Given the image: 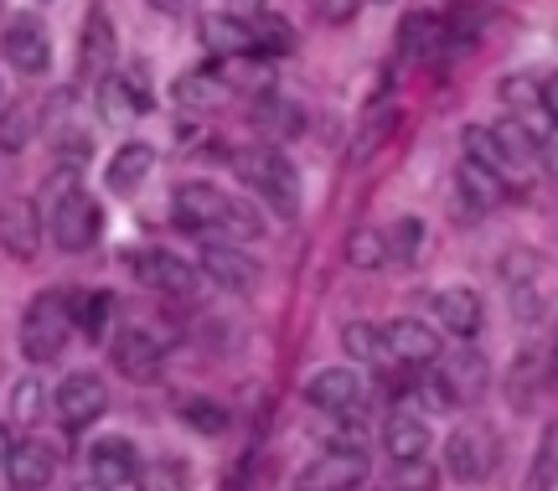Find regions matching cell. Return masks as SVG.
<instances>
[{
    "label": "cell",
    "instance_id": "50",
    "mask_svg": "<svg viewBox=\"0 0 558 491\" xmlns=\"http://www.w3.org/2000/svg\"><path fill=\"white\" fill-rule=\"evenodd\" d=\"M78 491H104V487H94V481H88V487H78Z\"/></svg>",
    "mask_w": 558,
    "mask_h": 491
},
{
    "label": "cell",
    "instance_id": "17",
    "mask_svg": "<svg viewBox=\"0 0 558 491\" xmlns=\"http://www.w3.org/2000/svg\"><path fill=\"white\" fill-rule=\"evenodd\" d=\"M52 476H58V451L37 440V434H26L11 445V460H5V481L16 491H47L52 487Z\"/></svg>",
    "mask_w": 558,
    "mask_h": 491
},
{
    "label": "cell",
    "instance_id": "38",
    "mask_svg": "<svg viewBox=\"0 0 558 491\" xmlns=\"http://www.w3.org/2000/svg\"><path fill=\"white\" fill-rule=\"evenodd\" d=\"M99 109H104V119H130V115H140V104H135V94H130V83H124V73H104L99 79Z\"/></svg>",
    "mask_w": 558,
    "mask_h": 491
},
{
    "label": "cell",
    "instance_id": "19",
    "mask_svg": "<svg viewBox=\"0 0 558 491\" xmlns=\"http://www.w3.org/2000/svg\"><path fill=\"white\" fill-rule=\"evenodd\" d=\"M197 37L213 58H248L254 52V21L239 16V11H207Z\"/></svg>",
    "mask_w": 558,
    "mask_h": 491
},
{
    "label": "cell",
    "instance_id": "22",
    "mask_svg": "<svg viewBox=\"0 0 558 491\" xmlns=\"http://www.w3.org/2000/svg\"><path fill=\"white\" fill-rule=\"evenodd\" d=\"M383 445H388L393 460H414V455H429L435 430L424 424V414L414 404H399V409L388 414V424H383Z\"/></svg>",
    "mask_w": 558,
    "mask_h": 491
},
{
    "label": "cell",
    "instance_id": "1",
    "mask_svg": "<svg viewBox=\"0 0 558 491\" xmlns=\"http://www.w3.org/2000/svg\"><path fill=\"white\" fill-rule=\"evenodd\" d=\"M41 202H47V233H52V243H58L62 254H88L104 228V213H99V202L78 187V171L62 166L58 177L47 181Z\"/></svg>",
    "mask_w": 558,
    "mask_h": 491
},
{
    "label": "cell",
    "instance_id": "37",
    "mask_svg": "<svg viewBox=\"0 0 558 491\" xmlns=\"http://www.w3.org/2000/svg\"><path fill=\"white\" fill-rule=\"evenodd\" d=\"M254 52H275V58L295 52V26H290L284 16L259 11V16H254Z\"/></svg>",
    "mask_w": 558,
    "mask_h": 491
},
{
    "label": "cell",
    "instance_id": "9",
    "mask_svg": "<svg viewBox=\"0 0 558 491\" xmlns=\"http://www.w3.org/2000/svg\"><path fill=\"white\" fill-rule=\"evenodd\" d=\"M109 362H114V373H124L130 383H150V378H160L166 342H160L150 326H120L114 342H109Z\"/></svg>",
    "mask_w": 558,
    "mask_h": 491
},
{
    "label": "cell",
    "instance_id": "30",
    "mask_svg": "<svg viewBox=\"0 0 558 491\" xmlns=\"http://www.w3.org/2000/svg\"><path fill=\"white\" fill-rule=\"evenodd\" d=\"M439 41H445V21L429 16V11H414V16H403L399 26V52L403 58H435Z\"/></svg>",
    "mask_w": 558,
    "mask_h": 491
},
{
    "label": "cell",
    "instance_id": "32",
    "mask_svg": "<svg viewBox=\"0 0 558 491\" xmlns=\"http://www.w3.org/2000/svg\"><path fill=\"white\" fill-rule=\"evenodd\" d=\"M177 98L181 104H192V109H213L228 98V83L213 73V68H192V73H181L177 79Z\"/></svg>",
    "mask_w": 558,
    "mask_h": 491
},
{
    "label": "cell",
    "instance_id": "12",
    "mask_svg": "<svg viewBox=\"0 0 558 491\" xmlns=\"http://www.w3.org/2000/svg\"><path fill=\"white\" fill-rule=\"evenodd\" d=\"M135 275L145 290H160L171 300H197L202 295V270H192L186 259H177L171 249H145L135 254Z\"/></svg>",
    "mask_w": 558,
    "mask_h": 491
},
{
    "label": "cell",
    "instance_id": "25",
    "mask_svg": "<svg viewBox=\"0 0 558 491\" xmlns=\"http://www.w3.org/2000/svg\"><path fill=\"white\" fill-rule=\"evenodd\" d=\"M460 145H465V160H476V166H486V171H497L507 187L522 177V166L507 156V145L497 140V130H492V124H465Z\"/></svg>",
    "mask_w": 558,
    "mask_h": 491
},
{
    "label": "cell",
    "instance_id": "6",
    "mask_svg": "<svg viewBox=\"0 0 558 491\" xmlns=\"http://www.w3.org/2000/svg\"><path fill=\"white\" fill-rule=\"evenodd\" d=\"M305 404L331 419H357L362 404H367V383H362L357 368H320V373L305 378Z\"/></svg>",
    "mask_w": 558,
    "mask_h": 491
},
{
    "label": "cell",
    "instance_id": "26",
    "mask_svg": "<svg viewBox=\"0 0 558 491\" xmlns=\"http://www.w3.org/2000/svg\"><path fill=\"white\" fill-rule=\"evenodd\" d=\"M109 62H114V21L104 11H88V26L78 41V79H104Z\"/></svg>",
    "mask_w": 558,
    "mask_h": 491
},
{
    "label": "cell",
    "instance_id": "8",
    "mask_svg": "<svg viewBox=\"0 0 558 491\" xmlns=\"http://www.w3.org/2000/svg\"><path fill=\"white\" fill-rule=\"evenodd\" d=\"M0 58L16 68L21 79H41L52 68V37H47V21L41 16H16L0 37Z\"/></svg>",
    "mask_w": 558,
    "mask_h": 491
},
{
    "label": "cell",
    "instance_id": "20",
    "mask_svg": "<svg viewBox=\"0 0 558 491\" xmlns=\"http://www.w3.org/2000/svg\"><path fill=\"white\" fill-rule=\"evenodd\" d=\"M429 306H435L439 332H450V336H476L481 321H486V306H481V295L471 285H445V290H435Z\"/></svg>",
    "mask_w": 558,
    "mask_h": 491
},
{
    "label": "cell",
    "instance_id": "47",
    "mask_svg": "<svg viewBox=\"0 0 558 491\" xmlns=\"http://www.w3.org/2000/svg\"><path fill=\"white\" fill-rule=\"evenodd\" d=\"M239 16H259V11H269V0H228Z\"/></svg>",
    "mask_w": 558,
    "mask_h": 491
},
{
    "label": "cell",
    "instance_id": "36",
    "mask_svg": "<svg viewBox=\"0 0 558 491\" xmlns=\"http://www.w3.org/2000/svg\"><path fill=\"white\" fill-rule=\"evenodd\" d=\"M388 491H439V471L429 466V455L393 460V466H388Z\"/></svg>",
    "mask_w": 558,
    "mask_h": 491
},
{
    "label": "cell",
    "instance_id": "11",
    "mask_svg": "<svg viewBox=\"0 0 558 491\" xmlns=\"http://www.w3.org/2000/svg\"><path fill=\"white\" fill-rule=\"evenodd\" d=\"M83 460H88V481L104 491H124L140 481V451L135 440H124V434H99Z\"/></svg>",
    "mask_w": 558,
    "mask_h": 491
},
{
    "label": "cell",
    "instance_id": "34",
    "mask_svg": "<svg viewBox=\"0 0 558 491\" xmlns=\"http://www.w3.org/2000/svg\"><path fill=\"white\" fill-rule=\"evenodd\" d=\"M135 491H192V471H186V460H177V455H160L150 466H140Z\"/></svg>",
    "mask_w": 558,
    "mask_h": 491
},
{
    "label": "cell",
    "instance_id": "46",
    "mask_svg": "<svg viewBox=\"0 0 558 491\" xmlns=\"http://www.w3.org/2000/svg\"><path fill=\"white\" fill-rule=\"evenodd\" d=\"M538 104H543V115L558 124V73L548 83H538Z\"/></svg>",
    "mask_w": 558,
    "mask_h": 491
},
{
    "label": "cell",
    "instance_id": "18",
    "mask_svg": "<svg viewBox=\"0 0 558 491\" xmlns=\"http://www.w3.org/2000/svg\"><path fill=\"white\" fill-rule=\"evenodd\" d=\"M548 388H554V383H548V352H543V347H522V352L512 357V373H507V404L518 414H533Z\"/></svg>",
    "mask_w": 558,
    "mask_h": 491
},
{
    "label": "cell",
    "instance_id": "43",
    "mask_svg": "<svg viewBox=\"0 0 558 491\" xmlns=\"http://www.w3.org/2000/svg\"><path fill=\"white\" fill-rule=\"evenodd\" d=\"M533 151H538L543 171H548V177H558V124H548V130H533Z\"/></svg>",
    "mask_w": 558,
    "mask_h": 491
},
{
    "label": "cell",
    "instance_id": "16",
    "mask_svg": "<svg viewBox=\"0 0 558 491\" xmlns=\"http://www.w3.org/2000/svg\"><path fill=\"white\" fill-rule=\"evenodd\" d=\"M383 336H388L393 362H403V368H429V362H439V332L429 321H418V315H393V321L383 326Z\"/></svg>",
    "mask_w": 558,
    "mask_h": 491
},
{
    "label": "cell",
    "instance_id": "42",
    "mask_svg": "<svg viewBox=\"0 0 558 491\" xmlns=\"http://www.w3.org/2000/svg\"><path fill=\"white\" fill-rule=\"evenodd\" d=\"M492 130H497V140L507 145V156L518 160V166H527V160H538V151H533V130H527L522 119H497Z\"/></svg>",
    "mask_w": 558,
    "mask_h": 491
},
{
    "label": "cell",
    "instance_id": "10",
    "mask_svg": "<svg viewBox=\"0 0 558 491\" xmlns=\"http://www.w3.org/2000/svg\"><path fill=\"white\" fill-rule=\"evenodd\" d=\"M52 409H58L62 430H88L109 409V388H104L99 373H68L52 393Z\"/></svg>",
    "mask_w": 558,
    "mask_h": 491
},
{
    "label": "cell",
    "instance_id": "28",
    "mask_svg": "<svg viewBox=\"0 0 558 491\" xmlns=\"http://www.w3.org/2000/svg\"><path fill=\"white\" fill-rule=\"evenodd\" d=\"M254 124H259L269 140H295V135H305V109L284 94H264L259 104H254Z\"/></svg>",
    "mask_w": 558,
    "mask_h": 491
},
{
    "label": "cell",
    "instance_id": "15",
    "mask_svg": "<svg viewBox=\"0 0 558 491\" xmlns=\"http://www.w3.org/2000/svg\"><path fill=\"white\" fill-rule=\"evenodd\" d=\"M177 223L181 228H197V233H222V217L233 196L222 192L218 181H181L177 187Z\"/></svg>",
    "mask_w": 558,
    "mask_h": 491
},
{
    "label": "cell",
    "instance_id": "45",
    "mask_svg": "<svg viewBox=\"0 0 558 491\" xmlns=\"http://www.w3.org/2000/svg\"><path fill=\"white\" fill-rule=\"evenodd\" d=\"M145 5H150V11H156V16H192V11H197V0H145Z\"/></svg>",
    "mask_w": 558,
    "mask_h": 491
},
{
    "label": "cell",
    "instance_id": "40",
    "mask_svg": "<svg viewBox=\"0 0 558 491\" xmlns=\"http://www.w3.org/2000/svg\"><path fill=\"white\" fill-rule=\"evenodd\" d=\"M181 424L197 434H222L228 430V409L213 404V398H186V404H181Z\"/></svg>",
    "mask_w": 558,
    "mask_h": 491
},
{
    "label": "cell",
    "instance_id": "41",
    "mask_svg": "<svg viewBox=\"0 0 558 491\" xmlns=\"http://www.w3.org/2000/svg\"><path fill=\"white\" fill-rule=\"evenodd\" d=\"M41 409H47V388H41V378H21L16 388H11V419H16V424H37Z\"/></svg>",
    "mask_w": 558,
    "mask_h": 491
},
{
    "label": "cell",
    "instance_id": "13",
    "mask_svg": "<svg viewBox=\"0 0 558 491\" xmlns=\"http://www.w3.org/2000/svg\"><path fill=\"white\" fill-rule=\"evenodd\" d=\"M202 275L213 279L218 290H228V295L259 290V264L243 254L233 238H213V243L202 249Z\"/></svg>",
    "mask_w": 558,
    "mask_h": 491
},
{
    "label": "cell",
    "instance_id": "2",
    "mask_svg": "<svg viewBox=\"0 0 558 491\" xmlns=\"http://www.w3.org/2000/svg\"><path fill=\"white\" fill-rule=\"evenodd\" d=\"M233 171L275 217L300 213V177L284 151H275V145H243V151H233Z\"/></svg>",
    "mask_w": 558,
    "mask_h": 491
},
{
    "label": "cell",
    "instance_id": "4",
    "mask_svg": "<svg viewBox=\"0 0 558 491\" xmlns=\"http://www.w3.org/2000/svg\"><path fill=\"white\" fill-rule=\"evenodd\" d=\"M492 466H497V430H492L486 419L456 424L450 440H445V471H450V481L481 487V481L492 476Z\"/></svg>",
    "mask_w": 558,
    "mask_h": 491
},
{
    "label": "cell",
    "instance_id": "24",
    "mask_svg": "<svg viewBox=\"0 0 558 491\" xmlns=\"http://www.w3.org/2000/svg\"><path fill=\"white\" fill-rule=\"evenodd\" d=\"M439 388H445V398L450 404H476L481 393H486V357L481 352H456V357H445V373L435 378Z\"/></svg>",
    "mask_w": 558,
    "mask_h": 491
},
{
    "label": "cell",
    "instance_id": "35",
    "mask_svg": "<svg viewBox=\"0 0 558 491\" xmlns=\"http://www.w3.org/2000/svg\"><path fill=\"white\" fill-rule=\"evenodd\" d=\"M347 264L352 270H383L388 264V228H357V233H347Z\"/></svg>",
    "mask_w": 558,
    "mask_h": 491
},
{
    "label": "cell",
    "instance_id": "3",
    "mask_svg": "<svg viewBox=\"0 0 558 491\" xmlns=\"http://www.w3.org/2000/svg\"><path fill=\"white\" fill-rule=\"evenodd\" d=\"M73 295L62 290H41L32 306H26V315H21V357L26 362H58L62 347L73 342Z\"/></svg>",
    "mask_w": 558,
    "mask_h": 491
},
{
    "label": "cell",
    "instance_id": "33",
    "mask_svg": "<svg viewBox=\"0 0 558 491\" xmlns=\"http://www.w3.org/2000/svg\"><path fill=\"white\" fill-rule=\"evenodd\" d=\"M554 487H558V419L538 434V451H533L527 487H522V491H554Z\"/></svg>",
    "mask_w": 558,
    "mask_h": 491
},
{
    "label": "cell",
    "instance_id": "23",
    "mask_svg": "<svg viewBox=\"0 0 558 491\" xmlns=\"http://www.w3.org/2000/svg\"><path fill=\"white\" fill-rule=\"evenodd\" d=\"M399 124H403L399 104H373V109L362 115V124H357V135H352V145H347V160H352V166H367V160L378 156L383 145H393Z\"/></svg>",
    "mask_w": 558,
    "mask_h": 491
},
{
    "label": "cell",
    "instance_id": "7",
    "mask_svg": "<svg viewBox=\"0 0 558 491\" xmlns=\"http://www.w3.org/2000/svg\"><path fill=\"white\" fill-rule=\"evenodd\" d=\"M501 279H507V300H512V311L518 321H543L548 311V295H543V259L533 249H512V254L501 259Z\"/></svg>",
    "mask_w": 558,
    "mask_h": 491
},
{
    "label": "cell",
    "instance_id": "49",
    "mask_svg": "<svg viewBox=\"0 0 558 491\" xmlns=\"http://www.w3.org/2000/svg\"><path fill=\"white\" fill-rule=\"evenodd\" d=\"M548 383H554V388H558V342H554V347H548Z\"/></svg>",
    "mask_w": 558,
    "mask_h": 491
},
{
    "label": "cell",
    "instance_id": "27",
    "mask_svg": "<svg viewBox=\"0 0 558 491\" xmlns=\"http://www.w3.org/2000/svg\"><path fill=\"white\" fill-rule=\"evenodd\" d=\"M341 352L362 362V368H393V352H388V336L373 321H347L341 326Z\"/></svg>",
    "mask_w": 558,
    "mask_h": 491
},
{
    "label": "cell",
    "instance_id": "29",
    "mask_svg": "<svg viewBox=\"0 0 558 491\" xmlns=\"http://www.w3.org/2000/svg\"><path fill=\"white\" fill-rule=\"evenodd\" d=\"M37 124H41L37 98H16V104H5V109H0V151H5V156L26 151V145L37 140Z\"/></svg>",
    "mask_w": 558,
    "mask_h": 491
},
{
    "label": "cell",
    "instance_id": "14",
    "mask_svg": "<svg viewBox=\"0 0 558 491\" xmlns=\"http://www.w3.org/2000/svg\"><path fill=\"white\" fill-rule=\"evenodd\" d=\"M41 213L37 202H26V196H5L0 202V249L16 259V264H32L41 254Z\"/></svg>",
    "mask_w": 558,
    "mask_h": 491
},
{
    "label": "cell",
    "instance_id": "44",
    "mask_svg": "<svg viewBox=\"0 0 558 491\" xmlns=\"http://www.w3.org/2000/svg\"><path fill=\"white\" fill-rule=\"evenodd\" d=\"M357 5H362V0H316L320 21H331V26H347V21L357 16Z\"/></svg>",
    "mask_w": 558,
    "mask_h": 491
},
{
    "label": "cell",
    "instance_id": "39",
    "mask_svg": "<svg viewBox=\"0 0 558 491\" xmlns=\"http://www.w3.org/2000/svg\"><path fill=\"white\" fill-rule=\"evenodd\" d=\"M418 249H424V223L418 217H399L388 228V264H414Z\"/></svg>",
    "mask_w": 558,
    "mask_h": 491
},
{
    "label": "cell",
    "instance_id": "48",
    "mask_svg": "<svg viewBox=\"0 0 558 491\" xmlns=\"http://www.w3.org/2000/svg\"><path fill=\"white\" fill-rule=\"evenodd\" d=\"M11 445H16V440H11V430L0 424V471H5V460H11Z\"/></svg>",
    "mask_w": 558,
    "mask_h": 491
},
{
    "label": "cell",
    "instance_id": "31",
    "mask_svg": "<svg viewBox=\"0 0 558 491\" xmlns=\"http://www.w3.org/2000/svg\"><path fill=\"white\" fill-rule=\"evenodd\" d=\"M109 315H114V295H109V290L73 295V326H78L88 342H104V332H109Z\"/></svg>",
    "mask_w": 558,
    "mask_h": 491
},
{
    "label": "cell",
    "instance_id": "51",
    "mask_svg": "<svg viewBox=\"0 0 558 491\" xmlns=\"http://www.w3.org/2000/svg\"><path fill=\"white\" fill-rule=\"evenodd\" d=\"M373 5H393V0H373Z\"/></svg>",
    "mask_w": 558,
    "mask_h": 491
},
{
    "label": "cell",
    "instance_id": "21",
    "mask_svg": "<svg viewBox=\"0 0 558 491\" xmlns=\"http://www.w3.org/2000/svg\"><path fill=\"white\" fill-rule=\"evenodd\" d=\"M150 171H156V151L145 140H124L120 151L109 156V166H104V187L114 196H135L150 181Z\"/></svg>",
    "mask_w": 558,
    "mask_h": 491
},
{
    "label": "cell",
    "instance_id": "5",
    "mask_svg": "<svg viewBox=\"0 0 558 491\" xmlns=\"http://www.w3.org/2000/svg\"><path fill=\"white\" fill-rule=\"evenodd\" d=\"M373 476V460H367V451L362 445H331L326 455H316L305 471L290 481V491H357L362 481Z\"/></svg>",
    "mask_w": 558,
    "mask_h": 491
}]
</instances>
